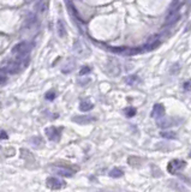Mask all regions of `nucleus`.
Wrapping results in <instances>:
<instances>
[{
	"label": "nucleus",
	"instance_id": "nucleus-7",
	"mask_svg": "<svg viewBox=\"0 0 191 192\" xmlns=\"http://www.w3.org/2000/svg\"><path fill=\"white\" fill-rule=\"evenodd\" d=\"M95 120V118L89 117V115H83V117H75L74 118V121L77 124H81V125H87V124H90Z\"/></svg>",
	"mask_w": 191,
	"mask_h": 192
},
{
	"label": "nucleus",
	"instance_id": "nucleus-20",
	"mask_svg": "<svg viewBox=\"0 0 191 192\" xmlns=\"http://www.w3.org/2000/svg\"><path fill=\"white\" fill-rule=\"evenodd\" d=\"M0 138H4V139H6V138H7V134H6V132H0Z\"/></svg>",
	"mask_w": 191,
	"mask_h": 192
},
{
	"label": "nucleus",
	"instance_id": "nucleus-9",
	"mask_svg": "<svg viewBox=\"0 0 191 192\" xmlns=\"http://www.w3.org/2000/svg\"><path fill=\"white\" fill-rule=\"evenodd\" d=\"M160 136L164 138H168V139H176L177 138L176 132H172V131H162L160 133Z\"/></svg>",
	"mask_w": 191,
	"mask_h": 192
},
{
	"label": "nucleus",
	"instance_id": "nucleus-10",
	"mask_svg": "<svg viewBox=\"0 0 191 192\" xmlns=\"http://www.w3.org/2000/svg\"><path fill=\"white\" fill-rule=\"evenodd\" d=\"M55 172L59 175H63V177H71L72 175V172L69 169H65V168H55Z\"/></svg>",
	"mask_w": 191,
	"mask_h": 192
},
{
	"label": "nucleus",
	"instance_id": "nucleus-13",
	"mask_svg": "<svg viewBox=\"0 0 191 192\" xmlns=\"http://www.w3.org/2000/svg\"><path fill=\"white\" fill-rule=\"evenodd\" d=\"M126 83L129 84V85H135V84H137L138 83V77L137 76H129V77H126Z\"/></svg>",
	"mask_w": 191,
	"mask_h": 192
},
{
	"label": "nucleus",
	"instance_id": "nucleus-4",
	"mask_svg": "<svg viewBox=\"0 0 191 192\" xmlns=\"http://www.w3.org/2000/svg\"><path fill=\"white\" fill-rule=\"evenodd\" d=\"M64 181H61L60 179L58 178H48L47 179V186H48L49 189L52 190H59L64 186Z\"/></svg>",
	"mask_w": 191,
	"mask_h": 192
},
{
	"label": "nucleus",
	"instance_id": "nucleus-12",
	"mask_svg": "<svg viewBox=\"0 0 191 192\" xmlns=\"http://www.w3.org/2000/svg\"><path fill=\"white\" fill-rule=\"evenodd\" d=\"M123 171L122 169H119V168H113L112 171L109 172V175L112 178H120V177H123Z\"/></svg>",
	"mask_w": 191,
	"mask_h": 192
},
{
	"label": "nucleus",
	"instance_id": "nucleus-21",
	"mask_svg": "<svg viewBox=\"0 0 191 192\" xmlns=\"http://www.w3.org/2000/svg\"><path fill=\"white\" fill-rule=\"evenodd\" d=\"M190 157H191V153H190Z\"/></svg>",
	"mask_w": 191,
	"mask_h": 192
},
{
	"label": "nucleus",
	"instance_id": "nucleus-8",
	"mask_svg": "<svg viewBox=\"0 0 191 192\" xmlns=\"http://www.w3.org/2000/svg\"><path fill=\"white\" fill-rule=\"evenodd\" d=\"M93 107H94L93 103H91L90 101H88V100H83V101L81 102V105H79V109H81L82 112H88V110H90Z\"/></svg>",
	"mask_w": 191,
	"mask_h": 192
},
{
	"label": "nucleus",
	"instance_id": "nucleus-5",
	"mask_svg": "<svg viewBox=\"0 0 191 192\" xmlns=\"http://www.w3.org/2000/svg\"><path fill=\"white\" fill-rule=\"evenodd\" d=\"M157 125L159 127H162V129H166V127H171L174 125V120L171 119V118H165V117H161V118H157Z\"/></svg>",
	"mask_w": 191,
	"mask_h": 192
},
{
	"label": "nucleus",
	"instance_id": "nucleus-11",
	"mask_svg": "<svg viewBox=\"0 0 191 192\" xmlns=\"http://www.w3.org/2000/svg\"><path fill=\"white\" fill-rule=\"evenodd\" d=\"M57 28H58V34H59V36L64 37V36L66 35V31H65V27H64V23H63L61 21H58Z\"/></svg>",
	"mask_w": 191,
	"mask_h": 192
},
{
	"label": "nucleus",
	"instance_id": "nucleus-19",
	"mask_svg": "<svg viewBox=\"0 0 191 192\" xmlns=\"http://www.w3.org/2000/svg\"><path fill=\"white\" fill-rule=\"evenodd\" d=\"M184 89L185 90H191V79H189V81H186L184 83Z\"/></svg>",
	"mask_w": 191,
	"mask_h": 192
},
{
	"label": "nucleus",
	"instance_id": "nucleus-15",
	"mask_svg": "<svg viewBox=\"0 0 191 192\" xmlns=\"http://www.w3.org/2000/svg\"><path fill=\"white\" fill-rule=\"evenodd\" d=\"M6 82V71L4 69L0 70V84Z\"/></svg>",
	"mask_w": 191,
	"mask_h": 192
},
{
	"label": "nucleus",
	"instance_id": "nucleus-17",
	"mask_svg": "<svg viewBox=\"0 0 191 192\" xmlns=\"http://www.w3.org/2000/svg\"><path fill=\"white\" fill-rule=\"evenodd\" d=\"M91 70H90V67L89 66H84V67H82V70L79 71V75L81 76H84V75H87V73H89Z\"/></svg>",
	"mask_w": 191,
	"mask_h": 192
},
{
	"label": "nucleus",
	"instance_id": "nucleus-3",
	"mask_svg": "<svg viewBox=\"0 0 191 192\" xmlns=\"http://www.w3.org/2000/svg\"><path fill=\"white\" fill-rule=\"evenodd\" d=\"M60 133H61V130L58 129V127H54V126H51L48 129H46V134L51 141L53 142H58L60 139Z\"/></svg>",
	"mask_w": 191,
	"mask_h": 192
},
{
	"label": "nucleus",
	"instance_id": "nucleus-14",
	"mask_svg": "<svg viewBox=\"0 0 191 192\" xmlns=\"http://www.w3.org/2000/svg\"><path fill=\"white\" fill-rule=\"evenodd\" d=\"M124 113L126 114V117L131 118V117H135V114H136V109H135V108H132V107L125 108V109H124Z\"/></svg>",
	"mask_w": 191,
	"mask_h": 192
},
{
	"label": "nucleus",
	"instance_id": "nucleus-6",
	"mask_svg": "<svg viewBox=\"0 0 191 192\" xmlns=\"http://www.w3.org/2000/svg\"><path fill=\"white\" fill-rule=\"evenodd\" d=\"M152 118H155V119H157V118H161V117H164L165 115V107L162 106V105H155L154 106V108H153V110H152Z\"/></svg>",
	"mask_w": 191,
	"mask_h": 192
},
{
	"label": "nucleus",
	"instance_id": "nucleus-1",
	"mask_svg": "<svg viewBox=\"0 0 191 192\" xmlns=\"http://www.w3.org/2000/svg\"><path fill=\"white\" fill-rule=\"evenodd\" d=\"M180 7H181V6H174V7H171V11H170L168 14H167L166 21H165V24H166V25H172V24H174V23H176V22L180 18V14H179Z\"/></svg>",
	"mask_w": 191,
	"mask_h": 192
},
{
	"label": "nucleus",
	"instance_id": "nucleus-2",
	"mask_svg": "<svg viewBox=\"0 0 191 192\" xmlns=\"http://www.w3.org/2000/svg\"><path fill=\"white\" fill-rule=\"evenodd\" d=\"M185 167V162L184 161H180V160H173L168 163V167L167 169L171 174H177L178 171H181L183 168Z\"/></svg>",
	"mask_w": 191,
	"mask_h": 192
},
{
	"label": "nucleus",
	"instance_id": "nucleus-16",
	"mask_svg": "<svg viewBox=\"0 0 191 192\" xmlns=\"http://www.w3.org/2000/svg\"><path fill=\"white\" fill-rule=\"evenodd\" d=\"M45 97H46V100H51V101H52V100H54V99H55V91H54V90L48 91V93L46 94Z\"/></svg>",
	"mask_w": 191,
	"mask_h": 192
},
{
	"label": "nucleus",
	"instance_id": "nucleus-18",
	"mask_svg": "<svg viewBox=\"0 0 191 192\" xmlns=\"http://www.w3.org/2000/svg\"><path fill=\"white\" fill-rule=\"evenodd\" d=\"M180 70V65H179V64H174V65L172 66V69H171V73H177V72Z\"/></svg>",
	"mask_w": 191,
	"mask_h": 192
}]
</instances>
